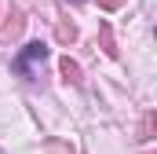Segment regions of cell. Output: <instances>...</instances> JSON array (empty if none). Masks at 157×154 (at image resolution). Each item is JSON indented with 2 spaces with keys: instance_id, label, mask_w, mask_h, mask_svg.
Masks as SVG:
<instances>
[{
  "instance_id": "8992f818",
  "label": "cell",
  "mask_w": 157,
  "mask_h": 154,
  "mask_svg": "<svg viewBox=\"0 0 157 154\" xmlns=\"http://www.w3.org/2000/svg\"><path fill=\"white\" fill-rule=\"evenodd\" d=\"M48 154H73V151H70L66 143H59V140H51V143H48Z\"/></svg>"
},
{
  "instance_id": "7a4b0ae2",
  "label": "cell",
  "mask_w": 157,
  "mask_h": 154,
  "mask_svg": "<svg viewBox=\"0 0 157 154\" xmlns=\"http://www.w3.org/2000/svg\"><path fill=\"white\" fill-rule=\"evenodd\" d=\"M22 26H26V18H22V11H11V18L0 26V40L7 44V40H15L18 33H22Z\"/></svg>"
},
{
  "instance_id": "277c9868",
  "label": "cell",
  "mask_w": 157,
  "mask_h": 154,
  "mask_svg": "<svg viewBox=\"0 0 157 154\" xmlns=\"http://www.w3.org/2000/svg\"><path fill=\"white\" fill-rule=\"evenodd\" d=\"M55 37L62 40V44H73V40H77V30H73L70 22H59V26H55Z\"/></svg>"
},
{
  "instance_id": "9c48e42d",
  "label": "cell",
  "mask_w": 157,
  "mask_h": 154,
  "mask_svg": "<svg viewBox=\"0 0 157 154\" xmlns=\"http://www.w3.org/2000/svg\"><path fill=\"white\" fill-rule=\"evenodd\" d=\"M73 4H80V0H73Z\"/></svg>"
},
{
  "instance_id": "3957f363",
  "label": "cell",
  "mask_w": 157,
  "mask_h": 154,
  "mask_svg": "<svg viewBox=\"0 0 157 154\" xmlns=\"http://www.w3.org/2000/svg\"><path fill=\"white\" fill-rule=\"evenodd\" d=\"M59 70H62V77H66L70 84H80V81H84V77H80V66L73 63V59H62V63H59Z\"/></svg>"
},
{
  "instance_id": "ba28073f",
  "label": "cell",
  "mask_w": 157,
  "mask_h": 154,
  "mask_svg": "<svg viewBox=\"0 0 157 154\" xmlns=\"http://www.w3.org/2000/svg\"><path fill=\"white\" fill-rule=\"evenodd\" d=\"M124 0H99V7H106V11H117Z\"/></svg>"
},
{
  "instance_id": "5b68a950",
  "label": "cell",
  "mask_w": 157,
  "mask_h": 154,
  "mask_svg": "<svg viewBox=\"0 0 157 154\" xmlns=\"http://www.w3.org/2000/svg\"><path fill=\"white\" fill-rule=\"evenodd\" d=\"M102 51H106L110 59L117 55V48H113V33H110V26H102Z\"/></svg>"
},
{
  "instance_id": "6da1fadb",
  "label": "cell",
  "mask_w": 157,
  "mask_h": 154,
  "mask_svg": "<svg viewBox=\"0 0 157 154\" xmlns=\"http://www.w3.org/2000/svg\"><path fill=\"white\" fill-rule=\"evenodd\" d=\"M44 63H48V48H44L40 40H33V44H26V48H22V55L15 59V70H18L22 77H29V81H33L37 66H44Z\"/></svg>"
},
{
  "instance_id": "52a82bcc",
  "label": "cell",
  "mask_w": 157,
  "mask_h": 154,
  "mask_svg": "<svg viewBox=\"0 0 157 154\" xmlns=\"http://www.w3.org/2000/svg\"><path fill=\"white\" fill-rule=\"evenodd\" d=\"M154 136V114H146V121H143V140H150Z\"/></svg>"
}]
</instances>
